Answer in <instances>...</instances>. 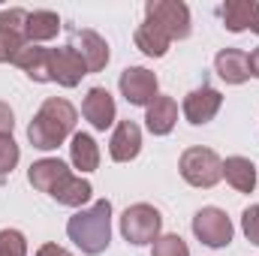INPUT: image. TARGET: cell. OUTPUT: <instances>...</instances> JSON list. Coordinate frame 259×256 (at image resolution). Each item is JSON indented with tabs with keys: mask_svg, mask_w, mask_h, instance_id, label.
I'll return each mask as SVG.
<instances>
[{
	"mask_svg": "<svg viewBox=\"0 0 259 256\" xmlns=\"http://www.w3.org/2000/svg\"><path fill=\"white\" fill-rule=\"evenodd\" d=\"M66 235L84 256L106 253L112 244V202L97 199L91 208L75 211L66 220Z\"/></svg>",
	"mask_w": 259,
	"mask_h": 256,
	"instance_id": "cell-1",
	"label": "cell"
},
{
	"mask_svg": "<svg viewBox=\"0 0 259 256\" xmlns=\"http://www.w3.org/2000/svg\"><path fill=\"white\" fill-rule=\"evenodd\" d=\"M75 121H78V112H75V106L69 100L49 97L39 106V112L33 115V121L27 127V139L39 151H55L58 145H64L66 139L72 136Z\"/></svg>",
	"mask_w": 259,
	"mask_h": 256,
	"instance_id": "cell-2",
	"label": "cell"
},
{
	"mask_svg": "<svg viewBox=\"0 0 259 256\" xmlns=\"http://www.w3.org/2000/svg\"><path fill=\"white\" fill-rule=\"evenodd\" d=\"M178 172L181 178L190 184V187H199V190H211L220 178H223V160L217 157V151L211 148H187L178 160Z\"/></svg>",
	"mask_w": 259,
	"mask_h": 256,
	"instance_id": "cell-3",
	"label": "cell"
},
{
	"mask_svg": "<svg viewBox=\"0 0 259 256\" xmlns=\"http://www.w3.org/2000/svg\"><path fill=\"white\" fill-rule=\"evenodd\" d=\"M160 229H163V217L148 202H136V205H130L127 211L121 214V235L133 247L154 244L160 238Z\"/></svg>",
	"mask_w": 259,
	"mask_h": 256,
	"instance_id": "cell-4",
	"label": "cell"
},
{
	"mask_svg": "<svg viewBox=\"0 0 259 256\" xmlns=\"http://www.w3.org/2000/svg\"><path fill=\"white\" fill-rule=\"evenodd\" d=\"M145 21L160 27L169 39H187L190 36V6L181 0H148L145 3Z\"/></svg>",
	"mask_w": 259,
	"mask_h": 256,
	"instance_id": "cell-5",
	"label": "cell"
},
{
	"mask_svg": "<svg viewBox=\"0 0 259 256\" xmlns=\"http://www.w3.org/2000/svg\"><path fill=\"white\" fill-rule=\"evenodd\" d=\"M193 235L205 244V247H214V250H217V247H229L235 229H232V220H229V214H226L223 208L208 205V208H199V211H196Z\"/></svg>",
	"mask_w": 259,
	"mask_h": 256,
	"instance_id": "cell-6",
	"label": "cell"
},
{
	"mask_svg": "<svg viewBox=\"0 0 259 256\" xmlns=\"http://www.w3.org/2000/svg\"><path fill=\"white\" fill-rule=\"evenodd\" d=\"M118 88H121V97L127 100L130 106H151L160 94V81L157 75L148 69V66H127L118 78Z\"/></svg>",
	"mask_w": 259,
	"mask_h": 256,
	"instance_id": "cell-7",
	"label": "cell"
},
{
	"mask_svg": "<svg viewBox=\"0 0 259 256\" xmlns=\"http://www.w3.org/2000/svg\"><path fill=\"white\" fill-rule=\"evenodd\" d=\"M27 9L12 6L0 12V64H12V58L18 55V49L27 42L24 27H27Z\"/></svg>",
	"mask_w": 259,
	"mask_h": 256,
	"instance_id": "cell-8",
	"label": "cell"
},
{
	"mask_svg": "<svg viewBox=\"0 0 259 256\" xmlns=\"http://www.w3.org/2000/svg\"><path fill=\"white\" fill-rule=\"evenodd\" d=\"M220 106H223V94L214 91V88H208V84H202V88H196V91H190V94L184 97V118H187L193 127L211 124V121L217 118Z\"/></svg>",
	"mask_w": 259,
	"mask_h": 256,
	"instance_id": "cell-9",
	"label": "cell"
},
{
	"mask_svg": "<svg viewBox=\"0 0 259 256\" xmlns=\"http://www.w3.org/2000/svg\"><path fill=\"white\" fill-rule=\"evenodd\" d=\"M49 69H52V81H58L61 88H75L88 75V66L75 55L72 46L49 49Z\"/></svg>",
	"mask_w": 259,
	"mask_h": 256,
	"instance_id": "cell-10",
	"label": "cell"
},
{
	"mask_svg": "<svg viewBox=\"0 0 259 256\" xmlns=\"http://www.w3.org/2000/svg\"><path fill=\"white\" fill-rule=\"evenodd\" d=\"M81 115H84V121H88L94 130H109L112 124H115V115H118L115 97H112L106 88H91V91L84 94Z\"/></svg>",
	"mask_w": 259,
	"mask_h": 256,
	"instance_id": "cell-11",
	"label": "cell"
},
{
	"mask_svg": "<svg viewBox=\"0 0 259 256\" xmlns=\"http://www.w3.org/2000/svg\"><path fill=\"white\" fill-rule=\"evenodd\" d=\"M72 49H75V55L84 61L88 72H100V69H106L109 58H112L109 42H106L97 30H75V33H72Z\"/></svg>",
	"mask_w": 259,
	"mask_h": 256,
	"instance_id": "cell-12",
	"label": "cell"
},
{
	"mask_svg": "<svg viewBox=\"0 0 259 256\" xmlns=\"http://www.w3.org/2000/svg\"><path fill=\"white\" fill-rule=\"evenodd\" d=\"M220 18H223V27L232 30V33L250 30V33L259 36V3L256 0H226L220 6Z\"/></svg>",
	"mask_w": 259,
	"mask_h": 256,
	"instance_id": "cell-13",
	"label": "cell"
},
{
	"mask_svg": "<svg viewBox=\"0 0 259 256\" xmlns=\"http://www.w3.org/2000/svg\"><path fill=\"white\" fill-rule=\"evenodd\" d=\"M142 151V130L136 121H121L109 139V157L115 163H130Z\"/></svg>",
	"mask_w": 259,
	"mask_h": 256,
	"instance_id": "cell-14",
	"label": "cell"
},
{
	"mask_svg": "<svg viewBox=\"0 0 259 256\" xmlns=\"http://www.w3.org/2000/svg\"><path fill=\"white\" fill-rule=\"evenodd\" d=\"M12 64L21 66V69L27 72V78H30V81H36V84L52 81V69H49V49H42V46L24 42V46L18 49V55L12 58Z\"/></svg>",
	"mask_w": 259,
	"mask_h": 256,
	"instance_id": "cell-15",
	"label": "cell"
},
{
	"mask_svg": "<svg viewBox=\"0 0 259 256\" xmlns=\"http://www.w3.org/2000/svg\"><path fill=\"white\" fill-rule=\"evenodd\" d=\"M69 175V169H66V163L61 157H42V160H36V163H30V169H27V181H30V187L39 193H52L55 190V184Z\"/></svg>",
	"mask_w": 259,
	"mask_h": 256,
	"instance_id": "cell-16",
	"label": "cell"
},
{
	"mask_svg": "<svg viewBox=\"0 0 259 256\" xmlns=\"http://www.w3.org/2000/svg\"><path fill=\"white\" fill-rule=\"evenodd\" d=\"M214 69L226 84H244L250 78V64H247V52L241 49H223L214 58Z\"/></svg>",
	"mask_w": 259,
	"mask_h": 256,
	"instance_id": "cell-17",
	"label": "cell"
},
{
	"mask_svg": "<svg viewBox=\"0 0 259 256\" xmlns=\"http://www.w3.org/2000/svg\"><path fill=\"white\" fill-rule=\"evenodd\" d=\"M178 124V103L172 97H157L145 112V127L154 136H169Z\"/></svg>",
	"mask_w": 259,
	"mask_h": 256,
	"instance_id": "cell-18",
	"label": "cell"
},
{
	"mask_svg": "<svg viewBox=\"0 0 259 256\" xmlns=\"http://www.w3.org/2000/svg\"><path fill=\"white\" fill-rule=\"evenodd\" d=\"M91 193H94V187H91V181H84L81 175H64L58 184H55V190L49 193L55 202H61V205H69V208H81L84 202H91Z\"/></svg>",
	"mask_w": 259,
	"mask_h": 256,
	"instance_id": "cell-19",
	"label": "cell"
},
{
	"mask_svg": "<svg viewBox=\"0 0 259 256\" xmlns=\"http://www.w3.org/2000/svg\"><path fill=\"white\" fill-rule=\"evenodd\" d=\"M61 33V15L52 12V9H36L27 15V27H24V36L27 42L39 46V42H49Z\"/></svg>",
	"mask_w": 259,
	"mask_h": 256,
	"instance_id": "cell-20",
	"label": "cell"
},
{
	"mask_svg": "<svg viewBox=\"0 0 259 256\" xmlns=\"http://www.w3.org/2000/svg\"><path fill=\"white\" fill-rule=\"evenodd\" d=\"M69 160L78 172H94L100 169V145L94 142L91 133H72L69 139Z\"/></svg>",
	"mask_w": 259,
	"mask_h": 256,
	"instance_id": "cell-21",
	"label": "cell"
},
{
	"mask_svg": "<svg viewBox=\"0 0 259 256\" xmlns=\"http://www.w3.org/2000/svg\"><path fill=\"white\" fill-rule=\"evenodd\" d=\"M223 178L229 187L238 193H253L256 190V166L247 157H226L223 160Z\"/></svg>",
	"mask_w": 259,
	"mask_h": 256,
	"instance_id": "cell-22",
	"label": "cell"
},
{
	"mask_svg": "<svg viewBox=\"0 0 259 256\" xmlns=\"http://www.w3.org/2000/svg\"><path fill=\"white\" fill-rule=\"evenodd\" d=\"M136 49L139 52H145L148 58H163L166 52H169V46H172V39L160 30V27H154L151 21H142L139 27H136Z\"/></svg>",
	"mask_w": 259,
	"mask_h": 256,
	"instance_id": "cell-23",
	"label": "cell"
},
{
	"mask_svg": "<svg viewBox=\"0 0 259 256\" xmlns=\"http://www.w3.org/2000/svg\"><path fill=\"white\" fill-rule=\"evenodd\" d=\"M151 256H190V247H187V241H184L181 235L169 232V235H160V238L154 241Z\"/></svg>",
	"mask_w": 259,
	"mask_h": 256,
	"instance_id": "cell-24",
	"label": "cell"
},
{
	"mask_svg": "<svg viewBox=\"0 0 259 256\" xmlns=\"http://www.w3.org/2000/svg\"><path fill=\"white\" fill-rule=\"evenodd\" d=\"M0 256H27V238L18 229H0Z\"/></svg>",
	"mask_w": 259,
	"mask_h": 256,
	"instance_id": "cell-25",
	"label": "cell"
},
{
	"mask_svg": "<svg viewBox=\"0 0 259 256\" xmlns=\"http://www.w3.org/2000/svg\"><path fill=\"white\" fill-rule=\"evenodd\" d=\"M18 157H21V151H18L15 139L12 136H0V178H6L18 166Z\"/></svg>",
	"mask_w": 259,
	"mask_h": 256,
	"instance_id": "cell-26",
	"label": "cell"
},
{
	"mask_svg": "<svg viewBox=\"0 0 259 256\" xmlns=\"http://www.w3.org/2000/svg\"><path fill=\"white\" fill-rule=\"evenodd\" d=\"M241 232L247 235L250 244H256L259 247V205L244 208V214H241Z\"/></svg>",
	"mask_w": 259,
	"mask_h": 256,
	"instance_id": "cell-27",
	"label": "cell"
},
{
	"mask_svg": "<svg viewBox=\"0 0 259 256\" xmlns=\"http://www.w3.org/2000/svg\"><path fill=\"white\" fill-rule=\"evenodd\" d=\"M12 130H15V115H12V109L0 100V136H12Z\"/></svg>",
	"mask_w": 259,
	"mask_h": 256,
	"instance_id": "cell-28",
	"label": "cell"
},
{
	"mask_svg": "<svg viewBox=\"0 0 259 256\" xmlns=\"http://www.w3.org/2000/svg\"><path fill=\"white\" fill-rule=\"evenodd\" d=\"M36 256H72L66 247H61V244H42L39 250H36Z\"/></svg>",
	"mask_w": 259,
	"mask_h": 256,
	"instance_id": "cell-29",
	"label": "cell"
},
{
	"mask_svg": "<svg viewBox=\"0 0 259 256\" xmlns=\"http://www.w3.org/2000/svg\"><path fill=\"white\" fill-rule=\"evenodd\" d=\"M247 64H250V75L259 78V49H253V52L247 55Z\"/></svg>",
	"mask_w": 259,
	"mask_h": 256,
	"instance_id": "cell-30",
	"label": "cell"
}]
</instances>
